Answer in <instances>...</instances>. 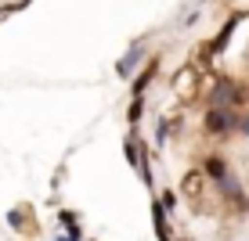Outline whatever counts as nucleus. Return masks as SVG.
I'll list each match as a JSON object with an SVG mask.
<instances>
[{
    "label": "nucleus",
    "instance_id": "nucleus-1",
    "mask_svg": "<svg viewBox=\"0 0 249 241\" xmlns=\"http://www.w3.org/2000/svg\"><path fill=\"white\" fill-rule=\"evenodd\" d=\"M246 105V90L238 87L231 76H217V83H213L210 90H206V108H242Z\"/></svg>",
    "mask_w": 249,
    "mask_h": 241
},
{
    "label": "nucleus",
    "instance_id": "nucleus-2",
    "mask_svg": "<svg viewBox=\"0 0 249 241\" xmlns=\"http://www.w3.org/2000/svg\"><path fill=\"white\" fill-rule=\"evenodd\" d=\"M235 123H238V112H231V108H206L202 112V133L217 137V141L235 133Z\"/></svg>",
    "mask_w": 249,
    "mask_h": 241
},
{
    "label": "nucleus",
    "instance_id": "nucleus-3",
    "mask_svg": "<svg viewBox=\"0 0 249 241\" xmlns=\"http://www.w3.org/2000/svg\"><path fill=\"white\" fill-rule=\"evenodd\" d=\"M170 83H174L177 97H181L184 105H188V101H195V97H199V90H202V72H199V68H192V65H188V68H181V72H177Z\"/></svg>",
    "mask_w": 249,
    "mask_h": 241
},
{
    "label": "nucleus",
    "instance_id": "nucleus-4",
    "mask_svg": "<svg viewBox=\"0 0 249 241\" xmlns=\"http://www.w3.org/2000/svg\"><path fill=\"white\" fill-rule=\"evenodd\" d=\"M199 173L206 177V184H217V180H224V177L231 173V166H228V159H224L220 151H210V155H202Z\"/></svg>",
    "mask_w": 249,
    "mask_h": 241
},
{
    "label": "nucleus",
    "instance_id": "nucleus-5",
    "mask_svg": "<svg viewBox=\"0 0 249 241\" xmlns=\"http://www.w3.org/2000/svg\"><path fill=\"white\" fill-rule=\"evenodd\" d=\"M144 54H148V44H144V40L130 44V47H126V54L116 62V76H119V80H130V76H134V68L141 65V58H144Z\"/></svg>",
    "mask_w": 249,
    "mask_h": 241
},
{
    "label": "nucleus",
    "instance_id": "nucleus-6",
    "mask_svg": "<svg viewBox=\"0 0 249 241\" xmlns=\"http://www.w3.org/2000/svg\"><path fill=\"white\" fill-rule=\"evenodd\" d=\"M202 187H206V177L199 173V169H192V173L181 180V194L195 205V209H199V194H202Z\"/></svg>",
    "mask_w": 249,
    "mask_h": 241
},
{
    "label": "nucleus",
    "instance_id": "nucleus-7",
    "mask_svg": "<svg viewBox=\"0 0 249 241\" xmlns=\"http://www.w3.org/2000/svg\"><path fill=\"white\" fill-rule=\"evenodd\" d=\"M156 72H159V58H152V62H148V65L141 68V76H137V80L130 83V94H134V97H144V90L152 87V80H156Z\"/></svg>",
    "mask_w": 249,
    "mask_h": 241
},
{
    "label": "nucleus",
    "instance_id": "nucleus-8",
    "mask_svg": "<svg viewBox=\"0 0 249 241\" xmlns=\"http://www.w3.org/2000/svg\"><path fill=\"white\" fill-rule=\"evenodd\" d=\"M166 216H170V212L162 209V205H159V198H156V202H152V223H156V238H159V241H174V234H170V223H166Z\"/></svg>",
    "mask_w": 249,
    "mask_h": 241
},
{
    "label": "nucleus",
    "instance_id": "nucleus-9",
    "mask_svg": "<svg viewBox=\"0 0 249 241\" xmlns=\"http://www.w3.org/2000/svg\"><path fill=\"white\" fill-rule=\"evenodd\" d=\"M4 220H7V227H11V230H22V234H36V220H25V209H11Z\"/></svg>",
    "mask_w": 249,
    "mask_h": 241
},
{
    "label": "nucleus",
    "instance_id": "nucleus-10",
    "mask_svg": "<svg viewBox=\"0 0 249 241\" xmlns=\"http://www.w3.org/2000/svg\"><path fill=\"white\" fill-rule=\"evenodd\" d=\"M58 227L65 230V234H76L83 238V227H80V216H76L72 209H58Z\"/></svg>",
    "mask_w": 249,
    "mask_h": 241
},
{
    "label": "nucleus",
    "instance_id": "nucleus-11",
    "mask_svg": "<svg viewBox=\"0 0 249 241\" xmlns=\"http://www.w3.org/2000/svg\"><path fill=\"white\" fill-rule=\"evenodd\" d=\"M141 115H144V97H130V108H126V123L137 126V123H141Z\"/></svg>",
    "mask_w": 249,
    "mask_h": 241
},
{
    "label": "nucleus",
    "instance_id": "nucleus-12",
    "mask_svg": "<svg viewBox=\"0 0 249 241\" xmlns=\"http://www.w3.org/2000/svg\"><path fill=\"white\" fill-rule=\"evenodd\" d=\"M177 198H181L177 191H166V194L159 198V205H162V209H166V212H174V209H177Z\"/></svg>",
    "mask_w": 249,
    "mask_h": 241
},
{
    "label": "nucleus",
    "instance_id": "nucleus-13",
    "mask_svg": "<svg viewBox=\"0 0 249 241\" xmlns=\"http://www.w3.org/2000/svg\"><path fill=\"white\" fill-rule=\"evenodd\" d=\"M25 4H29V0H11V4H0V18H7L11 11H22Z\"/></svg>",
    "mask_w": 249,
    "mask_h": 241
},
{
    "label": "nucleus",
    "instance_id": "nucleus-14",
    "mask_svg": "<svg viewBox=\"0 0 249 241\" xmlns=\"http://www.w3.org/2000/svg\"><path fill=\"white\" fill-rule=\"evenodd\" d=\"M235 133L249 141V112H246V115H238V123H235Z\"/></svg>",
    "mask_w": 249,
    "mask_h": 241
},
{
    "label": "nucleus",
    "instance_id": "nucleus-15",
    "mask_svg": "<svg viewBox=\"0 0 249 241\" xmlns=\"http://www.w3.org/2000/svg\"><path fill=\"white\" fill-rule=\"evenodd\" d=\"M54 241H83V238H76V234H65V230H62V234H58Z\"/></svg>",
    "mask_w": 249,
    "mask_h": 241
}]
</instances>
